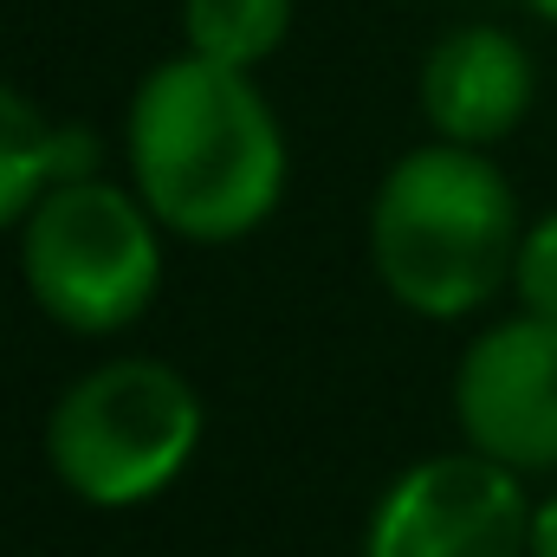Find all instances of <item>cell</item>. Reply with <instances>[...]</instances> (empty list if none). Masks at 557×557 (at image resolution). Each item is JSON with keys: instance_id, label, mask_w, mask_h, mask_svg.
Segmentation results:
<instances>
[{"instance_id": "obj_1", "label": "cell", "mask_w": 557, "mask_h": 557, "mask_svg": "<svg viewBox=\"0 0 557 557\" xmlns=\"http://www.w3.org/2000/svg\"><path fill=\"white\" fill-rule=\"evenodd\" d=\"M124 175L169 240L234 247L278 214L292 149L253 72L175 52L124 104Z\"/></svg>"}, {"instance_id": "obj_2", "label": "cell", "mask_w": 557, "mask_h": 557, "mask_svg": "<svg viewBox=\"0 0 557 557\" xmlns=\"http://www.w3.org/2000/svg\"><path fill=\"white\" fill-rule=\"evenodd\" d=\"M525 214L493 149L428 137L403 149L370 195V273L428 324H460L512 285Z\"/></svg>"}, {"instance_id": "obj_3", "label": "cell", "mask_w": 557, "mask_h": 557, "mask_svg": "<svg viewBox=\"0 0 557 557\" xmlns=\"http://www.w3.org/2000/svg\"><path fill=\"white\" fill-rule=\"evenodd\" d=\"M201 389L162 357H104L46 409V467L91 512L162 499L201 454Z\"/></svg>"}, {"instance_id": "obj_4", "label": "cell", "mask_w": 557, "mask_h": 557, "mask_svg": "<svg viewBox=\"0 0 557 557\" xmlns=\"http://www.w3.org/2000/svg\"><path fill=\"white\" fill-rule=\"evenodd\" d=\"M169 278V227L131 182L65 175L20 221V285L46 324L72 337H117L143 324Z\"/></svg>"}, {"instance_id": "obj_5", "label": "cell", "mask_w": 557, "mask_h": 557, "mask_svg": "<svg viewBox=\"0 0 557 557\" xmlns=\"http://www.w3.org/2000/svg\"><path fill=\"white\" fill-rule=\"evenodd\" d=\"M532 486L525 473L454 447L409 460L370 506L363 557H525Z\"/></svg>"}, {"instance_id": "obj_6", "label": "cell", "mask_w": 557, "mask_h": 557, "mask_svg": "<svg viewBox=\"0 0 557 557\" xmlns=\"http://www.w3.org/2000/svg\"><path fill=\"white\" fill-rule=\"evenodd\" d=\"M460 441L525 480L557 473V324L512 311L493 318L454 363Z\"/></svg>"}, {"instance_id": "obj_7", "label": "cell", "mask_w": 557, "mask_h": 557, "mask_svg": "<svg viewBox=\"0 0 557 557\" xmlns=\"http://www.w3.org/2000/svg\"><path fill=\"white\" fill-rule=\"evenodd\" d=\"M416 104L428 137L493 149L506 143L539 104V65L519 33L493 20L447 26L416 72Z\"/></svg>"}, {"instance_id": "obj_8", "label": "cell", "mask_w": 557, "mask_h": 557, "mask_svg": "<svg viewBox=\"0 0 557 557\" xmlns=\"http://www.w3.org/2000/svg\"><path fill=\"white\" fill-rule=\"evenodd\" d=\"M98 149L85 131L52 124L20 85L0 78V234H20V221L39 208V195L65 175H91Z\"/></svg>"}, {"instance_id": "obj_9", "label": "cell", "mask_w": 557, "mask_h": 557, "mask_svg": "<svg viewBox=\"0 0 557 557\" xmlns=\"http://www.w3.org/2000/svg\"><path fill=\"white\" fill-rule=\"evenodd\" d=\"M292 33V0H182V52L260 72Z\"/></svg>"}, {"instance_id": "obj_10", "label": "cell", "mask_w": 557, "mask_h": 557, "mask_svg": "<svg viewBox=\"0 0 557 557\" xmlns=\"http://www.w3.org/2000/svg\"><path fill=\"white\" fill-rule=\"evenodd\" d=\"M506 292L519 298V311L557 324V208H545L539 221H525L519 253H512V285H506Z\"/></svg>"}, {"instance_id": "obj_11", "label": "cell", "mask_w": 557, "mask_h": 557, "mask_svg": "<svg viewBox=\"0 0 557 557\" xmlns=\"http://www.w3.org/2000/svg\"><path fill=\"white\" fill-rule=\"evenodd\" d=\"M525 557H557V486L532 499V539H525Z\"/></svg>"}, {"instance_id": "obj_12", "label": "cell", "mask_w": 557, "mask_h": 557, "mask_svg": "<svg viewBox=\"0 0 557 557\" xmlns=\"http://www.w3.org/2000/svg\"><path fill=\"white\" fill-rule=\"evenodd\" d=\"M525 7H532V13H539L545 26H557V0H525Z\"/></svg>"}]
</instances>
